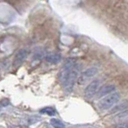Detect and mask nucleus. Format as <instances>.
Returning <instances> with one entry per match:
<instances>
[{
  "mask_svg": "<svg viewBox=\"0 0 128 128\" xmlns=\"http://www.w3.org/2000/svg\"><path fill=\"white\" fill-rule=\"evenodd\" d=\"M79 66L76 64V66L68 73V75L64 79V81L62 83L64 86V89L66 92H70L72 90V88L74 86V84L77 82L78 78H79Z\"/></svg>",
  "mask_w": 128,
  "mask_h": 128,
  "instance_id": "obj_2",
  "label": "nucleus"
},
{
  "mask_svg": "<svg viewBox=\"0 0 128 128\" xmlns=\"http://www.w3.org/2000/svg\"><path fill=\"white\" fill-rule=\"evenodd\" d=\"M27 55H28L27 49H25V48L19 49L18 51V53L16 54L14 58V62H13L14 66H20V64L25 61Z\"/></svg>",
  "mask_w": 128,
  "mask_h": 128,
  "instance_id": "obj_6",
  "label": "nucleus"
},
{
  "mask_svg": "<svg viewBox=\"0 0 128 128\" xmlns=\"http://www.w3.org/2000/svg\"><path fill=\"white\" fill-rule=\"evenodd\" d=\"M114 120H116V122H128V110H123L122 112H118V113L115 116Z\"/></svg>",
  "mask_w": 128,
  "mask_h": 128,
  "instance_id": "obj_9",
  "label": "nucleus"
},
{
  "mask_svg": "<svg viewBox=\"0 0 128 128\" xmlns=\"http://www.w3.org/2000/svg\"><path fill=\"white\" fill-rule=\"evenodd\" d=\"M116 90V86L113 84H107L105 86H103L102 88H100L97 92V96L98 97H105V96H109L112 92H114Z\"/></svg>",
  "mask_w": 128,
  "mask_h": 128,
  "instance_id": "obj_7",
  "label": "nucleus"
},
{
  "mask_svg": "<svg viewBox=\"0 0 128 128\" xmlns=\"http://www.w3.org/2000/svg\"><path fill=\"white\" fill-rule=\"evenodd\" d=\"M99 80L97 79H94L92 80L90 83H89V85L86 87L85 89V92H84V96H86L87 98H90V97H92L96 94H97L98 92V89H99Z\"/></svg>",
  "mask_w": 128,
  "mask_h": 128,
  "instance_id": "obj_5",
  "label": "nucleus"
},
{
  "mask_svg": "<svg viewBox=\"0 0 128 128\" xmlns=\"http://www.w3.org/2000/svg\"><path fill=\"white\" fill-rule=\"evenodd\" d=\"M45 54L46 53H45L44 49H42V48H37L34 51L33 57H34V59H36V60H40V59H42L44 56H46Z\"/></svg>",
  "mask_w": 128,
  "mask_h": 128,
  "instance_id": "obj_10",
  "label": "nucleus"
},
{
  "mask_svg": "<svg viewBox=\"0 0 128 128\" xmlns=\"http://www.w3.org/2000/svg\"><path fill=\"white\" fill-rule=\"evenodd\" d=\"M120 94L118 92H114L109 96L101 98L97 103V107L101 111L109 110L113 108L116 104L120 101Z\"/></svg>",
  "mask_w": 128,
  "mask_h": 128,
  "instance_id": "obj_1",
  "label": "nucleus"
},
{
  "mask_svg": "<svg viewBox=\"0 0 128 128\" xmlns=\"http://www.w3.org/2000/svg\"><path fill=\"white\" fill-rule=\"evenodd\" d=\"M50 124L54 128H66V124L58 118H51L50 120Z\"/></svg>",
  "mask_w": 128,
  "mask_h": 128,
  "instance_id": "obj_11",
  "label": "nucleus"
},
{
  "mask_svg": "<svg viewBox=\"0 0 128 128\" xmlns=\"http://www.w3.org/2000/svg\"><path fill=\"white\" fill-rule=\"evenodd\" d=\"M76 61L74 59H72V58H68L64 61V64H63L62 68L60 70V72H59V80H60L61 83L64 82V79L68 75V73L76 66Z\"/></svg>",
  "mask_w": 128,
  "mask_h": 128,
  "instance_id": "obj_3",
  "label": "nucleus"
},
{
  "mask_svg": "<svg viewBox=\"0 0 128 128\" xmlns=\"http://www.w3.org/2000/svg\"><path fill=\"white\" fill-rule=\"evenodd\" d=\"M40 113L47 116H54L56 114V110L54 108H52V107H44V108L40 110Z\"/></svg>",
  "mask_w": 128,
  "mask_h": 128,
  "instance_id": "obj_12",
  "label": "nucleus"
},
{
  "mask_svg": "<svg viewBox=\"0 0 128 128\" xmlns=\"http://www.w3.org/2000/svg\"><path fill=\"white\" fill-rule=\"evenodd\" d=\"M98 72V68L96 66H90L88 68L79 75V78L77 80V83L79 85H83L86 82H88L90 79H92V77L96 75V73Z\"/></svg>",
  "mask_w": 128,
  "mask_h": 128,
  "instance_id": "obj_4",
  "label": "nucleus"
},
{
  "mask_svg": "<svg viewBox=\"0 0 128 128\" xmlns=\"http://www.w3.org/2000/svg\"><path fill=\"white\" fill-rule=\"evenodd\" d=\"M114 128H128V122H122V123H118V124L115 125Z\"/></svg>",
  "mask_w": 128,
  "mask_h": 128,
  "instance_id": "obj_13",
  "label": "nucleus"
},
{
  "mask_svg": "<svg viewBox=\"0 0 128 128\" xmlns=\"http://www.w3.org/2000/svg\"><path fill=\"white\" fill-rule=\"evenodd\" d=\"M62 59V56H61V53L58 51H53L50 52V53H47L46 56H45V60L47 63L52 64H58Z\"/></svg>",
  "mask_w": 128,
  "mask_h": 128,
  "instance_id": "obj_8",
  "label": "nucleus"
}]
</instances>
